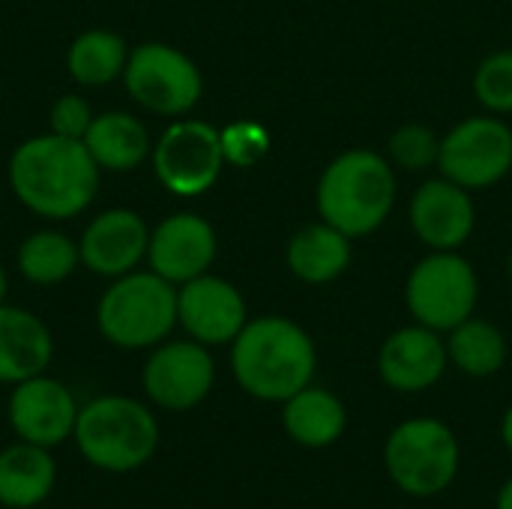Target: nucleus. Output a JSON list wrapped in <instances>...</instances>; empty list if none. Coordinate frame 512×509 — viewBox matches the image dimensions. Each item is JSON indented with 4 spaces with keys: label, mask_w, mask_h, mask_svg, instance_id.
Instances as JSON below:
<instances>
[{
    "label": "nucleus",
    "mask_w": 512,
    "mask_h": 509,
    "mask_svg": "<svg viewBox=\"0 0 512 509\" xmlns=\"http://www.w3.org/2000/svg\"><path fill=\"white\" fill-rule=\"evenodd\" d=\"M216 384V363L195 339L162 342L144 363L141 387L150 405L180 414L198 408Z\"/></svg>",
    "instance_id": "nucleus-11"
},
{
    "label": "nucleus",
    "mask_w": 512,
    "mask_h": 509,
    "mask_svg": "<svg viewBox=\"0 0 512 509\" xmlns=\"http://www.w3.org/2000/svg\"><path fill=\"white\" fill-rule=\"evenodd\" d=\"M156 414L132 396H96L78 411L72 441L81 459L102 474H132L159 447Z\"/></svg>",
    "instance_id": "nucleus-3"
},
{
    "label": "nucleus",
    "mask_w": 512,
    "mask_h": 509,
    "mask_svg": "<svg viewBox=\"0 0 512 509\" xmlns=\"http://www.w3.org/2000/svg\"><path fill=\"white\" fill-rule=\"evenodd\" d=\"M216 258V231L198 213H174L150 231L147 261L150 270L183 285L210 270Z\"/></svg>",
    "instance_id": "nucleus-15"
},
{
    "label": "nucleus",
    "mask_w": 512,
    "mask_h": 509,
    "mask_svg": "<svg viewBox=\"0 0 512 509\" xmlns=\"http://www.w3.org/2000/svg\"><path fill=\"white\" fill-rule=\"evenodd\" d=\"M222 165V132L204 120L171 123L153 147L156 180L180 198L204 195L219 180Z\"/></svg>",
    "instance_id": "nucleus-9"
},
{
    "label": "nucleus",
    "mask_w": 512,
    "mask_h": 509,
    "mask_svg": "<svg viewBox=\"0 0 512 509\" xmlns=\"http://www.w3.org/2000/svg\"><path fill=\"white\" fill-rule=\"evenodd\" d=\"M9 186L30 213L72 219L96 198L99 165L84 141L48 132L15 147L9 159Z\"/></svg>",
    "instance_id": "nucleus-1"
},
{
    "label": "nucleus",
    "mask_w": 512,
    "mask_h": 509,
    "mask_svg": "<svg viewBox=\"0 0 512 509\" xmlns=\"http://www.w3.org/2000/svg\"><path fill=\"white\" fill-rule=\"evenodd\" d=\"M93 162L105 171H135L150 153V135L138 117L126 111H105L96 114L87 135L81 138Z\"/></svg>",
    "instance_id": "nucleus-22"
},
{
    "label": "nucleus",
    "mask_w": 512,
    "mask_h": 509,
    "mask_svg": "<svg viewBox=\"0 0 512 509\" xmlns=\"http://www.w3.org/2000/svg\"><path fill=\"white\" fill-rule=\"evenodd\" d=\"M474 93L492 114H512V48L489 54L474 72Z\"/></svg>",
    "instance_id": "nucleus-27"
},
{
    "label": "nucleus",
    "mask_w": 512,
    "mask_h": 509,
    "mask_svg": "<svg viewBox=\"0 0 512 509\" xmlns=\"http://www.w3.org/2000/svg\"><path fill=\"white\" fill-rule=\"evenodd\" d=\"M246 321V300L228 279L204 273L177 288V324L207 348L231 345Z\"/></svg>",
    "instance_id": "nucleus-13"
},
{
    "label": "nucleus",
    "mask_w": 512,
    "mask_h": 509,
    "mask_svg": "<svg viewBox=\"0 0 512 509\" xmlns=\"http://www.w3.org/2000/svg\"><path fill=\"white\" fill-rule=\"evenodd\" d=\"M147 246H150V231L144 219L126 207L99 213L78 240L81 264L90 273L108 279L132 273L141 264V258H147Z\"/></svg>",
    "instance_id": "nucleus-17"
},
{
    "label": "nucleus",
    "mask_w": 512,
    "mask_h": 509,
    "mask_svg": "<svg viewBox=\"0 0 512 509\" xmlns=\"http://www.w3.org/2000/svg\"><path fill=\"white\" fill-rule=\"evenodd\" d=\"M288 270L306 285H327L339 279L351 264V237L339 228L318 222L306 225L288 240Z\"/></svg>",
    "instance_id": "nucleus-21"
},
{
    "label": "nucleus",
    "mask_w": 512,
    "mask_h": 509,
    "mask_svg": "<svg viewBox=\"0 0 512 509\" xmlns=\"http://www.w3.org/2000/svg\"><path fill=\"white\" fill-rule=\"evenodd\" d=\"M507 267H510V279H512V252H510V264H507Z\"/></svg>",
    "instance_id": "nucleus-33"
},
{
    "label": "nucleus",
    "mask_w": 512,
    "mask_h": 509,
    "mask_svg": "<svg viewBox=\"0 0 512 509\" xmlns=\"http://www.w3.org/2000/svg\"><path fill=\"white\" fill-rule=\"evenodd\" d=\"M387 153H390L393 165H399L402 171H426V168L438 165L441 138L435 135V129H429L423 123H405L390 135Z\"/></svg>",
    "instance_id": "nucleus-26"
},
{
    "label": "nucleus",
    "mask_w": 512,
    "mask_h": 509,
    "mask_svg": "<svg viewBox=\"0 0 512 509\" xmlns=\"http://www.w3.org/2000/svg\"><path fill=\"white\" fill-rule=\"evenodd\" d=\"M495 509H512V477L498 489V498H495Z\"/></svg>",
    "instance_id": "nucleus-31"
},
{
    "label": "nucleus",
    "mask_w": 512,
    "mask_h": 509,
    "mask_svg": "<svg viewBox=\"0 0 512 509\" xmlns=\"http://www.w3.org/2000/svg\"><path fill=\"white\" fill-rule=\"evenodd\" d=\"M93 123V108L84 96L66 93L51 105V132L63 138H84Z\"/></svg>",
    "instance_id": "nucleus-29"
},
{
    "label": "nucleus",
    "mask_w": 512,
    "mask_h": 509,
    "mask_svg": "<svg viewBox=\"0 0 512 509\" xmlns=\"http://www.w3.org/2000/svg\"><path fill=\"white\" fill-rule=\"evenodd\" d=\"M501 441H504L507 453H510V456H512V405H510V408H507L504 420H501Z\"/></svg>",
    "instance_id": "nucleus-30"
},
{
    "label": "nucleus",
    "mask_w": 512,
    "mask_h": 509,
    "mask_svg": "<svg viewBox=\"0 0 512 509\" xmlns=\"http://www.w3.org/2000/svg\"><path fill=\"white\" fill-rule=\"evenodd\" d=\"M408 219L414 234L432 252H456L468 243L477 225V210L465 186L438 177L426 180L408 207Z\"/></svg>",
    "instance_id": "nucleus-14"
},
{
    "label": "nucleus",
    "mask_w": 512,
    "mask_h": 509,
    "mask_svg": "<svg viewBox=\"0 0 512 509\" xmlns=\"http://www.w3.org/2000/svg\"><path fill=\"white\" fill-rule=\"evenodd\" d=\"M459 465V438L438 417H411L387 435L384 471L408 498H438L453 486Z\"/></svg>",
    "instance_id": "nucleus-6"
},
{
    "label": "nucleus",
    "mask_w": 512,
    "mask_h": 509,
    "mask_svg": "<svg viewBox=\"0 0 512 509\" xmlns=\"http://www.w3.org/2000/svg\"><path fill=\"white\" fill-rule=\"evenodd\" d=\"M123 84L129 96L162 117H180L192 111L204 93V78L195 60L165 42H144L129 51Z\"/></svg>",
    "instance_id": "nucleus-8"
},
{
    "label": "nucleus",
    "mask_w": 512,
    "mask_h": 509,
    "mask_svg": "<svg viewBox=\"0 0 512 509\" xmlns=\"http://www.w3.org/2000/svg\"><path fill=\"white\" fill-rule=\"evenodd\" d=\"M126 60H129V48L111 30H87L75 36L66 54L69 75L84 87H105L123 78Z\"/></svg>",
    "instance_id": "nucleus-24"
},
{
    "label": "nucleus",
    "mask_w": 512,
    "mask_h": 509,
    "mask_svg": "<svg viewBox=\"0 0 512 509\" xmlns=\"http://www.w3.org/2000/svg\"><path fill=\"white\" fill-rule=\"evenodd\" d=\"M282 426L297 447L327 450L345 435L348 411L336 393L309 384L288 402H282Z\"/></svg>",
    "instance_id": "nucleus-20"
},
{
    "label": "nucleus",
    "mask_w": 512,
    "mask_h": 509,
    "mask_svg": "<svg viewBox=\"0 0 512 509\" xmlns=\"http://www.w3.org/2000/svg\"><path fill=\"white\" fill-rule=\"evenodd\" d=\"M447 366V339L423 324L396 330L378 351V375L396 393H423L435 387Z\"/></svg>",
    "instance_id": "nucleus-16"
},
{
    "label": "nucleus",
    "mask_w": 512,
    "mask_h": 509,
    "mask_svg": "<svg viewBox=\"0 0 512 509\" xmlns=\"http://www.w3.org/2000/svg\"><path fill=\"white\" fill-rule=\"evenodd\" d=\"M318 351L312 336L282 315L249 318L231 342V372L243 393L258 402H288L312 384Z\"/></svg>",
    "instance_id": "nucleus-2"
},
{
    "label": "nucleus",
    "mask_w": 512,
    "mask_h": 509,
    "mask_svg": "<svg viewBox=\"0 0 512 509\" xmlns=\"http://www.w3.org/2000/svg\"><path fill=\"white\" fill-rule=\"evenodd\" d=\"M480 282L474 267L456 252H432L405 282V306L417 324L450 333L477 309Z\"/></svg>",
    "instance_id": "nucleus-7"
},
{
    "label": "nucleus",
    "mask_w": 512,
    "mask_h": 509,
    "mask_svg": "<svg viewBox=\"0 0 512 509\" xmlns=\"http://www.w3.org/2000/svg\"><path fill=\"white\" fill-rule=\"evenodd\" d=\"M270 147V135L261 123L255 120H237L231 126L222 129V150H225V162L231 165H255Z\"/></svg>",
    "instance_id": "nucleus-28"
},
{
    "label": "nucleus",
    "mask_w": 512,
    "mask_h": 509,
    "mask_svg": "<svg viewBox=\"0 0 512 509\" xmlns=\"http://www.w3.org/2000/svg\"><path fill=\"white\" fill-rule=\"evenodd\" d=\"M438 168L447 180L486 189L512 171V129L498 117H468L441 138Z\"/></svg>",
    "instance_id": "nucleus-10"
},
{
    "label": "nucleus",
    "mask_w": 512,
    "mask_h": 509,
    "mask_svg": "<svg viewBox=\"0 0 512 509\" xmlns=\"http://www.w3.org/2000/svg\"><path fill=\"white\" fill-rule=\"evenodd\" d=\"M6 291H9V279H6V270L0 267V306L6 303Z\"/></svg>",
    "instance_id": "nucleus-32"
},
{
    "label": "nucleus",
    "mask_w": 512,
    "mask_h": 509,
    "mask_svg": "<svg viewBox=\"0 0 512 509\" xmlns=\"http://www.w3.org/2000/svg\"><path fill=\"white\" fill-rule=\"evenodd\" d=\"M81 261L78 243L60 231H36L18 249V270L33 285H60Z\"/></svg>",
    "instance_id": "nucleus-25"
},
{
    "label": "nucleus",
    "mask_w": 512,
    "mask_h": 509,
    "mask_svg": "<svg viewBox=\"0 0 512 509\" xmlns=\"http://www.w3.org/2000/svg\"><path fill=\"white\" fill-rule=\"evenodd\" d=\"M54 339L42 318L18 306H0V384H21L48 372Z\"/></svg>",
    "instance_id": "nucleus-18"
},
{
    "label": "nucleus",
    "mask_w": 512,
    "mask_h": 509,
    "mask_svg": "<svg viewBox=\"0 0 512 509\" xmlns=\"http://www.w3.org/2000/svg\"><path fill=\"white\" fill-rule=\"evenodd\" d=\"M450 363L471 378H492L507 363V336L483 318H468L447 336Z\"/></svg>",
    "instance_id": "nucleus-23"
},
{
    "label": "nucleus",
    "mask_w": 512,
    "mask_h": 509,
    "mask_svg": "<svg viewBox=\"0 0 512 509\" xmlns=\"http://www.w3.org/2000/svg\"><path fill=\"white\" fill-rule=\"evenodd\" d=\"M57 486V462L51 450L15 441L0 450V507H42Z\"/></svg>",
    "instance_id": "nucleus-19"
},
{
    "label": "nucleus",
    "mask_w": 512,
    "mask_h": 509,
    "mask_svg": "<svg viewBox=\"0 0 512 509\" xmlns=\"http://www.w3.org/2000/svg\"><path fill=\"white\" fill-rule=\"evenodd\" d=\"M78 411L81 405L75 402L72 390L45 372L15 384L6 405L9 429L15 438L45 450H54L72 438Z\"/></svg>",
    "instance_id": "nucleus-12"
},
{
    "label": "nucleus",
    "mask_w": 512,
    "mask_h": 509,
    "mask_svg": "<svg viewBox=\"0 0 512 509\" xmlns=\"http://www.w3.org/2000/svg\"><path fill=\"white\" fill-rule=\"evenodd\" d=\"M96 327L105 342L123 351L162 345L177 327V285L153 270L117 276L99 297Z\"/></svg>",
    "instance_id": "nucleus-5"
},
{
    "label": "nucleus",
    "mask_w": 512,
    "mask_h": 509,
    "mask_svg": "<svg viewBox=\"0 0 512 509\" xmlns=\"http://www.w3.org/2000/svg\"><path fill=\"white\" fill-rule=\"evenodd\" d=\"M396 204L393 165L375 150L336 156L318 180V213L342 234L366 237L378 231Z\"/></svg>",
    "instance_id": "nucleus-4"
}]
</instances>
